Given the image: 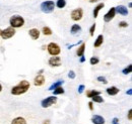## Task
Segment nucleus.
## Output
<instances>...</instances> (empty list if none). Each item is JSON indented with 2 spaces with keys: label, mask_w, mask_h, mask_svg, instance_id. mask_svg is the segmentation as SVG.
Segmentation results:
<instances>
[{
  "label": "nucleus",
  "mask_w": 132,
  "mask_h": 124,
  "mask_svg": "<svg viewBox=\"0 0 132 124\" xmlns=\"http://www.w3.org/2000/svg\"><path fill=\"white\" fill-rule=\"evenodd\" d=\"M31 88V84L29 81L27 80H21L17 85L13 86L11 88V91L10 93L12 95H15V96H18V95H22V94L27 93L29 91V89Z\"/></svg>",
  "instance_id": "1"
},
{
  "label": "nucleus",
  "mask_w": 132,
  "mask_h": 124,
  "mask_svg": "<svg viewBox=\"0 0 132 124\" xmlns=\"http://www.w3.org/2000/svg\"><path fill=\"white\" fill-rule=\"evenodd\" d=\"M40 8H41V11L43 13H46V14L52 13L55 9V2L53 0H46V1L41 3Z\"/></svg>",
  "instance_id": "2"
},
{
  "label": "nucleus",
  "mask_w": 132,
  "mask_h": 124,
  "mask_svg": "<svg viewBox=\"0 0 132 124\" xmlns=\"http://www.w3.org/2000/svg\"><path fill=\"white\" fill-rule=\"evenodd\" d=\"M24 18L20 15H13L9 19V24L13 28H20L24 25Z\"/></svg>",
  "instance_id": "3"
},
{
  "label": "nucleus",
  "mask_w": 132,
  "mask_h": 124,
  "mask_svg": "<svg viewBox=\"0 0 132 124\" xmlns=\"http://www.w3.org/2000/svg\"><path fill=\"white\" fill-rule=\"evenodd\" d=\"M46 47H47V50H48L49 55L52 56V57L59 56L60 53H61V47H60L59 45H57L56 43H50Z\"/></svg>",
  "instance_id": "4"
},
{
  "label": "nucleus",
  "mask_w": 132,
  "mask_h": 124,
  "mask_svg": "<svg viewBox=\"0 0 132 124\" xmlns=\"http://www.w3.org/2000/svg\"><path fill=\"white\" fill-rule=\"evenodd\" d=\"M57 101H58V99H57V97H56L55 95L49 96V97L45 98L44 100H42V102H41V106H42L43 108H49V107H51V106L55 105V104L57 103Z\"/></svg>",
  "instance_id": "5"
},
{
  "label": "nucleus",
  "mask_w": 132,
  "mask_h": 124,
  "mask_svg": "<svg viewBox=\"0 0 132 124\" xmlns=\"http://www.w3.org/2000/svg\"><path fill=\"white\" fill-rule=\"evenodd\" d=\"M15 33H16L15 28L9 26V27H7V28H5V29H2V31H1V35H0V36H1L3 39L6 40V39H9V38H11L12 36H14Z\"/></svg>",
  "instance_id": "6"
},
{
  "label": "nucleus",
  "mask_w": 132,
  "mask_h": 124,
  "mask_svg": "<svg viewBox=\"0 0 132 124\" xmlns=\"http://www.w3.org/2000/svg\"><path fill=\"white\" fill-rule=\"evenodd\" d=\"M70 17H71V19L73 21H79V20H81L83 17V9L80 8V7L73 9L71 11V13H70Z\"/></svg>",
  "instance_id": "7"
},
{
  "label": "nucleus",
  "mask_w": 132,
  "mask_h": 124,
  "mask_svg": "<svg viewBox=\"0 0 132 124\" xmlns=\"http://www.w3.org/2000/svg\"><path fill=\"white\" fill-rule=\"evenodd\" d=\"M48 65H49L51 68H58V67H60L62 65L61 58L58 57V56L51 57L49 60H48Z\"/></svg>",
  "instance_id": "8"
},
{
  "label": "nucleus",
  "mask_w": 132,
  "mask_h": 124,
  "mask_svg": "<svg viewBox=\"0 0 132 124\" xmlns=\"http://www.w3.org/2000/svg\"><path fill=\"white\" fill-rule=\"evenodd\" d=\"M116 15L115 7H111V9H109V11L104 15V21L105 22H110L112 19H114Z\"/></svg>",
  "instance_id": "9"
},
{
  "label": "nucleus",
  "mask_w": 132,
  "mask_h": 124,
  "mask_svg": "<svg viewBox=\"0 0 132 124\" xmlns=\"http://www.w3.org/2000/svg\"><path fill=\"white\" fill-rule=\"evenodd\" d=\"M115 10H116V13H118V14L123 16L128 15V13H129L128 8L125 5H118L117 7H115Z\"/></svg>",
  "instance_id": "10"
},
{
  "label": "nucleus",
  "mask_w": 132,
  "mask_h": 124,
  "mask_svg": "<svg viewBox=\"0 0 132 124\" xmlns=\"http://www.w3.org/2000/svg\"><path fill=\"white\" fill-rule=\"evenodd\" d=\"M45 82H46V79H45V77L43 75H38V76H36L35 79H34V85L36 87L43 86L45 84Z\"/></svg>",
  "instance_id": "11"
},
{
  "label": "nucleus",
  "mask_w": 132,
  "mask_h": 124,
  "mask_svg": "<svg viewBox=\"0 0 132 124\" xmlns=\"http://www.w3.org/2000/svg\"><path fill=\"white\" fill-rule=\"evenodd\" d=\"M29 34H30V36L33 40H37V39H39V37L41 35V31L38 28H31L29 30Z\"/></svg>",
  "instance_id": "12"
},
{
  "label": "nucleus",
  "mask_w": 132,
  "mask_h": 124,
  "mask_svg": "<svg viewBox=\"0 0 132 124\" xmlns=\"http://www.w3.org/2000/svg\"><path fill=\"white\" fill-rule=\"evenodd\" d=\"M92 122L94 124H105L106 120H105V118H104L103 116H101V115H94V116L92 117Z\"/></svg>",
  "instance_id": "13"
},
{
  "label": "nucleus",
  "mask_w": 132,
  "mask_h": 124,
  "mask_svg": "<svg viewBox=\"0 0 132 124\" xmlns=\"http://www.w3.org/2000/svg\"><path fill=\"white\" fill-rule=\"evenodd\" d=\"M105 7V3L104 2H101V3H99L95 8H94V11H93V14H94V17L95 18H97L98 16H99V12Z\"/></svg>",
  "instance_id": "14"
},
{
  "label": "nucleus",
  "mask_w": 132,
  "mask_h": 124,
  "mask_svg": "<svg viewBox=\"0 0 132 124\" xmlns=\"http://www.w3.org/2000/svg\"><path fill=\"white\" fill-rule=\"evenodd\" d=\"M106 92H107L108 95H110V96H115V95H117V94L120 92V90L116 86H111V87H109V88L106 89Z\"/></svg>",
  "instance_id": "15"
},
{
  "label": "nucleus",
  "mask_w": 132,
  "mask_h": 124,
  "mask_svg": "<svg viewBox=\"0 0 132 124\" xmlns=\"http://www.w3.org/2000/svg\"><path fill=\"white\" fill-rule=\"evenodd\" d=\"M85 47H86V46H85L84 43H81V44H80V46L76 49V56H77V57H82V56H84Z\"/></svg>",
  "instance_id": "16"
},
{
  "label": "nucleus",
  "mask_w": 132,
  "mask_h": 124,
  "mask_svg": "<svg viewBox=\"0 0 132 124\" xmlns=\"http://www.w3.org/2000/svg\"><path fill=\"white\" fill-rule=\"evenodd\" d=\"M64 84V81L63 80H58L57 82H55V83H53L51 86L49 87V91H53L54 89H56V88H58V87H60V86H62Z\"/></svg>",
  "instance_id": "17"
},
{
  "label": "nucleus",
  "mask_w": 132,
  "mask_h": 124,
  "mask_svg": "<svg viewBox=\"0 0 132 124\" xmlns=\"http://www.w3.org/2000/svg\"><path fill=\"white\" fill-rule=\"evenodd\" d=\"M103 43H104V36H103V34H100V35H98V37L96 38V40L94 43V47H100L103 45Z\"/></svg>",
  "instance_id": "18"
},
{
  "label": "nucleus",
  "mask_w": 132,
  "mask_h": 124,
  "mask_svg": "<svg viewBox=\"0 0 132 124\" xmlns=\"http://www.w3.org/2000/svg\"><path fill=\"white\" fill-rule=\"evenodd\" d=\"M10 124H27V120L23 117H15Z\"/></svg>",
  "instance_id": "19"
},
{
  "label": "nucleus",
  "mask_w": 132,
  "mask_h": 124,
  "mask_svg": "<svg viewBox=\"0 0 132 124\" xmlns=\"http://www.w3.org/2000/svg\"><path fill=\"white\" fill-rule=\"evenodd\" d=\"M80 30H81V26H80L79 24H73V25L71 26V28H70L71 34H76L77 32H79Z\"/></svg>",
  "instance_id": "20"
},
{
  "label": "nucleus",
  "mask_w": 132,
  "mask_h": 124,
  "mask_svg": "<svg viewBox=\"0 0 132 124\" xmlns=\"http://www.w3.org/2000/svg\"><path fill=\"white\" fill-rule=\"evenodd\" d=\"M66 6V0H57L55 3V7L59 9H63Z\"/></svg>",
  "instance_id": "21"
},
{
  "label": "nucleus",
  "mask_w": 132,
  "mask_h": 124,
  "mask_svg": "<svg viewBox=\"0 0 132 124\" xmlns=\"http://www.w3.org/2000/svg\"><path fill=\"white\" fill-rule=\"evenodd\" d=\"M96 95H101V91H97V90H87L86 91V97L87 98H92Z\"/></svg>",
  "instance_id": "22"
},
{
  "label": "nucleus",
  "mask_w": 132,
  "mask_h": 124,
  "mask_svg": "<svg viewBox=\"0 0 132 124\" xmlns=\"http://www.w3.org/2000/svg\"><path fill=\"white\" fill-rule=\"evenodd\" d=\"M52 92H53V95H55V96H57V95H63V94L65 93V91H64V89H63L62 86H60V87L54 89Z\"/></svg>",
  "instance_id": "23"
},
{
  "label": "nucleus",
  "mask_w": 132,
  "mask_h": 124,
  "mask_svg": "<svg viewBox=\"0 0 132 124\" xmlns=\"http://www.w3.org/2000/svg\"><path fill=\"white\" fill-rule=\"evenodd\" d=\"M90 99H92V101H93L94 103H103V102H104V98H103L101 95H96V96L92 97Z\"/></svg>",
  "instance_id": "24"
},
{
  "label": "nucleus",
  "mask_w": 132,
  "mask_h": 124,
  "mask_svg": "<svg viewBox=\"0 0 132 124\" xmlns=\"http://www.w3.org/2000/svg\"><path fill=\"white\" fill-rule=\"evenodd\" d=\"M42 33L44 34V35H52V33H53V31L52 29L48 27V26H44L43 28H42Z\"/></svg>",
  "instance_id": "25"
},
{
  "label": "nucleus",
  "mask_w": 132,
  "mask_h": 124,
  "mask_svg": "<svg viewBox=\"0 0 132 124\" xmlns=\"http://www.w3.org/2000/svg\"><path fill=\"white\" fill-rule=\"evenodd\" d=\"M132 72V65L130 64V65H128L125 69H123V71H122V73L124 74V75H129L130 73Z\"/></svg>",
  "instance_id": "26"
},
{
  "label": "nucleus",
  "mask_w": 132,
  "mask_h": 124,
  "mask_svg": "<svg viewBox=\"0 0 132 124\" xmlns=\"http://www.w3.org/2000/svg\"><path fill=\"white\" fill-rule=\"evenodd\" d=\"M100 63V59L98 57H92L90 60H89V64L92 66H95V65H98Z\"/></svg>",
  "instance_id": "27"
},
{
  "label": "nucleus",
  "mask_w": 132,
  "mask_h": 124,
  "mask_svg": "<svg viewBox=\"0 0 132 124\" xmlns=\"http://www.w3.org/2000/svg\"><path fill=\"white\" fill-rule=\"evenodd\" d=\"M96 28H97V24L94 23V24L90 26V28H89V35H90V36H94L95 31H96Z\"/></svg>",
  "instance_id": "28"
},
{
  "label": "nucleus",
  "mask_w": 132,
  "mask_h": 124,
  "mask_svg": "<svg viewBox=\"0 0 132 124\" xmlns=\"http://www.w3.org/2000/svg\"><path fill=\"white\" fill-rule=\"evenodd\" d=\"M97 81H99V82L103 83V84H108L107 79H106V77H104V76H99V77L97 78Z\"/></svg>",
  "instance_id": "29"
},
{
  "label": "nucleus",
  "mask_w": 132,
  "mask_h": 124,
  "mask_svg": "<svg viewBox=\"0 0 132 124\" xmlns=\"http://www.w3.org/2000/svg\"><path fill=\"white\" fill-rule=\"evenodd\" d=\"M119 27H122V28L128 27V22L127 21H120L119 22Z\"/></svg>",
  "instance_id": "30"
},
{
  "label": "nucleus",
  "mask_w": 132,
  "mask_h": 124,
  "mask_svg": "<svg viewBox=\"0 0 132 124\" xmlns=\"http://www.w3.org/2000/svg\"><path fill=\"white\" fill-rule=\"evenodd\" d=\"M75 77H76V74H75V72L74 71H69L68 72V78H70V79H75Z\"/></svg>",
  "instance_id": "31"
},
{
  "label": "nucleus",
  "mask_w": 132,
  "mask_h": 124,
  "mask_svg": "<svg viewBox=\"0 0 132 124\" xmlns=\"http://www.w3.org/2000/svg\"><path fill=\"white\" fill-rule=\"evenodd\" d=\"M84 89H85V86L84 85H79L78 86V89H77V92H78V94H82L83 92H84Z\"/></svg>",
  "instance_id": "32"
},
{
  "label": "nucleus",
  "mask_w": 132,
  "mask_h": 124,
  "mask_svg": "<svg viewBox=\"0 0 132 124\" xmlns=\"http://www.w3.org/2000/svg\"><path fill=\"white\" fill-rule=\"evenodd\" d=\"M127 117H128V120H132V109H129V110H128Z\"/></svg>",
  "instance_id": "33"
},
{
  "label": "nucleus",
  "mask_w": 132,
  "mask_h": 124,
  "mask_svg": "<svg viewBox=\"0 0 132 124\" xmlns=\"http://www.w3.org/2000/svg\"><path fill=\"white\" fill-rule=\"evenodd\" d=\"M88 108H89L90 111H93V110H94V102H93V101L88 102Z\"/></svg>",
  "instance_id": "34"
},
{
  "label": "nucleus",
  "mask_w": 132,
  "mask_h": 124,
  "mask_svg": "<svg viewBox=\"0 0 132 124\" xmlns=\"http://www.w3.org/2000/svg\"><path fill=\"white\" fill-rule=\"evenodd\" d=\"M112 124H120L119 123V119L117 117H114L113 120H112Z\"/></svg>",
  "instance_id": "35"
},
{
  "label": "nucleus",
  "mask_w": 132,
  "mask_h": 124,
  "mask_svg": "<svg viewBox=\"0 0 132 124\" xmlns=\"http://www.w3.org/2000/svg\"><path fill=\"white\" fill-rule=\"evenodd\" d=\"M79 62H80V63H84V62H85V57H84V56L80 57V60H79Z\"/></svg>",
  "instance_id": "36"
},
{
  "label": "nucleus",
  "mask_w": 132,
  "mask_h": 124,
  "mask_svg": "<svg viewBox=\"0 0 132 124\" xmlns=\"http://www.w3.org/2000/svg\"><path fill=\"white\" fill-rule=\"evenodd\" d=\"M126 94H127V95H129V96H131L132 95V89H129L128 91H126Z\"/></svg>",
  "instance_id": "37"
},
{
  "label": "nucleus",
  "mask_w": 132,
  "mask_h": 124,
  "mask_svg": "<svg viewBox=\"0 0 132 124\" xmlns=\"http://www.w3.org/2000/svg\"><path fill=\"white\" fill-rule=\"evenodd\" d=\"M43 124H51V121H50V120H45V121L43 122Z\"/></svg>",
  "instance_id": "38"
},
{
  "label": "nucleus",
  "mask_w": 132,
  "mask_h": 124,
  "mask_svg": "<svg viewBox=\"0 0 132 124\" xmlns=\"http://www.w3.org/2000/svg\"><path fill=\"white\" fill-rule=\"evenodd\" d=\"M43 72H44V70H43V69H42V70H40V71L38 72V75H42V74H43Z\"/></svg>",
  "instance_id": "39"
},
{
  "label": "nucleus",
  "mask_w": 132,
  "mask_h": 124,
  "mask_svg": "<svg viewBox=\"0 0 132 124\" xmlns=\"http://www.w3.org/2000/svg\"><path fill=\"white\" fill-rule=\"evenodd\" d=\"M128 7H129V8H131V7H132V2H129V3H128Z\"/></svg>",
  "instance_id": "40"
},
{
  "label": "nucleus",
  "mask_w": 132,
  "mask_h": 124,
  "mask_svg": "<svg viewBox=\"0 0 132 124\" xmlns=\"http://www.w3.org/2000/svg\"><path fill=\"white\" fill-rule=\"evenodd\" d=\"M97 1H98V0H89L90 3H95V2H97Z\"/></svg>",
  "instance_id": "41"
},
{
  "label": "nucleus",
  "mask_w": 132,
  "mask_h": 124,
  "mask_svg": "<svg viewBox=\"0 0 132 124\" xmlns=\"http://www.w3.org/2000/svg\"><path fill=\"white\" fill-rule=\"evenodd\" d=\"M2 89H3V88H2V85L0 84V93H1V91H2Z\"/></svg>",
  "instance_id": "42"
},
{
  "label": "nucleus",
  "mask_w": 132,
  "mask_h": 124,
  "mask_svg": "<svg viewBox=\"0 0 132 124\" xmlns=\"http://www.w3.org/2000/svg\"><path fill=\"white\" fill-rule=\"evenodd\" d=\"M1 31H2V29H1V28H0V35H1Z\"/></svg>",
  "instance_id": "43"
}]
</instances>
